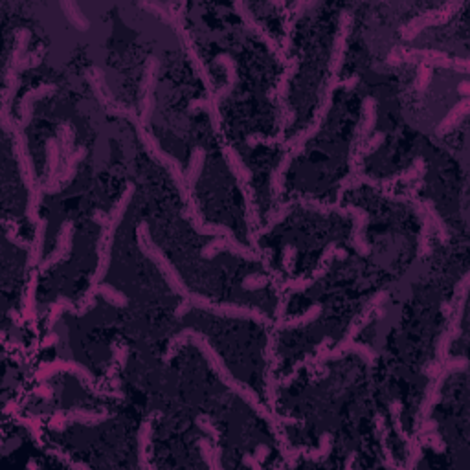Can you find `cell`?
<instances>
[{
    "instance_id": "1",
    "label": "cell",
    "mask_w": 470,
    "mask_h": 470,
    "mask_svg": "<svg viewBox=\"0 0 470 470\" xmlns=\"http://www.w3.org/2000/svg\"><path fill=\"white\" fill-rule=\"evenodd\" d=\"M188 340L193 342V344L201 349L202 355L206 357L210 366L213 368V371L219 375L221 382H224V384H226L232 392L237 393V395H239L245 403L250 404V406L258 412L259 417H263V419L272 426V432H274L276 439H278V445H280L281 452H285L287 448H289V441H287L285 432H283V425H302L303 421L294 419V417H283V415L276 414L274 410L267 408V406L261 403V399H259V395L254 392L252 388H248L247 384H243L239 379H235V377L232 375V371H230L228 368H226V364H224L223 357L215 351V347L210 344V340H208L206 336L202 335V333H197V331H193V329L180 331L179 335L173 336L171 342H169L168 352L164 355V362L169 364L171 359L177 355V349H179V347Z\"/></svg>"
},
{
    "instance_id": "2",
    "label": "cell",
    "mask_w": 470,
    "mask_h": 470,
    "mask_svg": "<svg viewBox=\"0 0 470 470\" xmlns=\"http://www.w3.org/2000/svg\"><path fill=\"white\" fill-rule=\"evenodd\" d=\"M107 111L111 112V114H114V116H125L127 120H131V122L136 125V133H138V136H140L142 144H144V147H146V151L149 153V155H151L158 164H162L164 168L168 169V173L171 175V179L175 180V184H177V188H179L180 195H182L186 206H188L184 212V217L190 221V224L193 226V228L202 226V224H204V219H202L201 210H199V206H197L195 197H193V193L188 190V184H186V173L182 171V168H180V164L177 162V158L171 157L169 153L164 151L162 147H160V144L157 142V138H155V136L147 131L146 125L142 124L140 116H138L135 111L125 109V107H122L120 103H112V105L107 107Z\"/></svg>"
},
{
    "instance_id": "3",
    "label": "cell",
    "mask_w": 470,
    "mask_h": 470,
    "mask_svg": "<svg viewBox=\"0 0 470 470\" xmlns=\"http://www.w3.org/2000/svg\"><path fill=\"white\" fill-rule=\"evenodd\" d=\"M336 89H342V81L338 78H331L329 83L325 85L324 94H322V103H320V109L318 112H316V118H314L313 124L309 125L305 131H302L300 135H296L294 138H291V140L285 142V144L281 146L287 153L285 157L281 158L280 166L274 169L272 179H270V191H272L274 201H278L281 197V193H283V180H285L287 169L291 168V164L294 162V158L305 149L307 142L318 135L320 129H322V124H324L325 116H327V112H329L331 105H333V94H335Z\"/></svg>"
},
{
    "instance_id": "4",
    "label": "cell",
    "mask_w": 470,
    "mask_h": 470,
    "mask_svg": "<svg viewBox=\"0 0 470 470\" xmlns=\"http://www.w3.org/2000/svg\"><path fill=\"white\" fill-rule=\"evenodd\" d=\"M0 122H2V129L6 131L8 135L13 138V147H15V155H17L21 175H23L24 186L28 188L30 199L26 215H28L32 223L37 224L39 223V206L41 201H43V195H45L46 184L37 186V182H35V169L34 162H32V157H30L26 136L23 135V129H21L15 122L10 120V111H4V109H2V112H0Z\"/></svg>"
},
{
    "instance_id": "5",
    "label": "cell",
    "mask_w": 470,
    "mask_h": 470,
    "mask_svg": "<svg viewBox=\"0 0 470 470\" xmlns=\"http://www.w3.org/2000/svg\"><path fill=\"white\" fill-rule=\"evenodd\" d=\"M133 195H135V184H127L125 188L124 195L118 199V202L112 206L111 213H109V221L101 228L100 241H98V267H96V272L90 278V287L89 289H94L103 281V278L109 272V267H111V252L112 245H114V234H116L118 226L122 223L125 212H127V206L133 201Z\"/></svg>"
},
{
    "instance_id": "6",
    "label": "cell",
    "mask_w": 470,
    "mask_h": 470,
    "mask_svg": "<svg viewBox=\"0 0 470 470\" xmlns=\"http://www.w3.org/2000/svg\"><path fill=\"white\" fill-rule=\"evenodd\" d=\"M224 160L228 164L230 171L235 175L237 186L243 191V199H245V206H247V223H248V239L252 243L254 250H261L259 248L258 239V230H259V215L258 208H256V201H254V190H252V171L243 164L239 153L235 151L234 147H224Z\"/></svg>"
},
{
    "instance_id": "7",
    "label": "cell",
    "mask_w": 470,
    "mask_h": 470,
    "mask_svg": "<svg viewBox=\"0 0 470 470\" xmlns=\"http://www.w3.org/2000/svg\"><path fill=\"white\" fill-rule=\"evenodd\" d=\"M201 309L204 313L215 314V316H224V318H237V320H254L258 324L270 325L272 322L267 314H263L258 307H247V305H235V303H213L212 300L201 296V294H193L184 298V302L180 303L177 309V318H182L190 309Z\"/></svg>"
},
{
    "instance_id": "8",
    "label": "cell",
    "mask_w": 470,
    "mask_h": 470,
    "mask_svg": "<svg viewBox=\"0 0 470 470\" xmlns=\"http://www.w3.org/2000/svg\"><path fill=\"white\" fill-rule=\"evenodd\" d=\"M425 175H426V162L421 157L415 158L414 168L408 169V171H404V173L392 175V177L375 179V177H371V175L364 173V171H360L359 175H349V177L342 182L340 188H338V195H336L335 204H340L344 195H346V191L352 190V188H359V186H362V184H368L370 188H373V190H377V191H390L393 186L401 184V182H412V180H415V179H423Z\"/></svg>"
},
{
    "instance_id": "9",
    "label": "cell",
    "mask_w": 470,
    "mask_h": 470,
    "mask_svg": "<svg viewBox=\"0 0 470 470\" xmlns=\"http://www.w3.org/2000/svg\"><path fill=\"white\" fill-rule=\"evenodd\" d=\"M136 235H138V247H140V250L144 252V256H147V258L151 259L153 263L157 265V269L162 272L164 280L168 281L169 289H171L177 296H182V298L190 296L191 294L190 289H188V285L184 283V280L180 278L177 269H175L173 265H171V261L164 256L162 250H160V248L153 243L151 235H149V224L147 223L138 224V228H136Z\"/></svg>"
},
{
    "instance_id": "10",
    "label": "cell",
    "mask_w": 470,
    "mask_h": 470,
    "mask_svg": "<svg viewBox=\"0 0 470 470\" xmlns=\"http://www.w3.org/2000/svg\"><path fill=\"white\" fill-rule=\"evenodd\" d=\"M298 204H302L303 208L307 210H313V212L318 213H338V215H351L352 221H355V230H352L351 243L355 250H359L360 256H370L371 254V245H368V241L364 239V230L370 223V215L368 212H364L362 208L359 206H340V204H322V202L311 201V199H302L298 201Z\"/></svg>"
},
{
    "instance_id": "11",
    "label": "cell",
    "mask_w": 470,
    "mask_h": 470,
    "mask_svg": "<svg viewBox=\"0 0 470 470\" xmlns=\"http://www.w3.org/2000/svg\"><path fill=\"white\" fill-rule=\"evenodd\" d=\"M213 63L226 68V74H228V81H226V85H224L223 89L217 90L215 94L210 96V98H206V100L193 101V103L188 107V111L190 112L206 111L208 114H210V118H212V125H213V129H215V133H221V124H223V120H221L219 103H221V101H223L224 98H226V96H228L230 92L235 89V83H237V65H235V61L228 56V54H221V56L215 57V61Z\"/></svg>"
},
{
    "instance_id": "12",
    "label": "cell",
    "mask_w": 470,
    "mask_h": 470,
    "mask_svg": "<svg viewBox=\"0 0 470 470\" xmlns=\"http://www.w3.org/2000/svg\"><path fill=\"white\" fill-rule=\"evenodd\" d=\"M403 61H419L428 67H443L469 72V61L467 59H450L447 54L439 50H395L388 57V65H399Z\"/></svg>"
},
{
    "instance_id": "13",
    "label": "cell",
    "mask_w": 470,
    "mask_h": 470,
    "mask_svg": "<svg viewBox=\"0 0 470 470\" xmlns=\"http://www.w3.org/2000/svg\"><path fill=\"white\" fill-rule=\"evenodd\" d=\"M347 256L346 250H340V248L336 247L335 243H331V245H327V248L324 250V256L320 258V263L318 267L314 269V272L311 276H307V278H298V280H287L285 283H281V285H276V289L280 292H291V294H294V292H303L307 291V289H311L313 285H316L318 283V280H322L324 278V274L327 272V269H329V263L331 259L333 258H340L344 259Z\"/></svg>"
},
{
    "instance_id": "14",
    "label": "cell",
    "mask_w": 470,
    "mask_h": 470,
    "mask_svg": "<svg viewBox=\"0 0 470 470\" xmlns=\"http://www.w3.org/2000/svg\"><path fill=\"white\" fill-rule=\"evenodd\" d=\"M463 6V2H448L445 6H441L436 12L425 13V15H419L414 21H410L406 26H403L401 30V35H403L404 41H414L417 35L426 28H432V26H439V24H445L447 21L458 13L459 8Z\"/></svg>"
},
{
    "instance_id": "15",
    "label": "cell",
    "mask_w": 470,
    "mask_h": 470,
    "mask_svg": "<svg viewBox=\"0 0 470 470\" xmlns=\"http://www.w3.org/2000/svg\"><path fill=\"white\" fill-rule=\"evenodd\" d=\"M57 371H68V373H74L81 379V382H85V386H89V390H92L98 395H109V397H122L120 393H107V392H100L98 386H96V379L94 375L90 373L85 366L78 364V362H70V360H56V362H50V364L41 366L39 371L35 373V379L37 381H43V379H50L52 375H56Z\"/></svg>"
},
{
    "instance_id": "16",
    "label": "cell",
    "mask_w": 470,
    "mask_h": 470,
    "mask_svg": "<svg viewBox=\"0 0 470 470\" xmlns=\"http://www.w3.org/2000/svg\"><path fill=\"white\" fill-rule=\"evenodd\" d=\"M467 368H469V360L465 359V357L443 362L441 370H439V373L436 375L434 384L428 388L425 403H423V406H421V414H419L421 421L428 419V417H430V412L434 410V406L439 403V399H441V386H443V382H445V379H447L450 373H454V371H465Z\"/></svg>"
},
{
    "instance_id": "17",
    "label": "cell",
    "mask_w": 470,
    "mask_h": 470,
    "mask_svg": "<svg viewBox=\"0 0 470 470\" xmlns=\"http://www.w3.org/2000/svg\"><path fill=\"white\" fill-rule=\"evenodd\" d=\"M234 10L239 13V17L243 19V23L247 24V28L250 30L254 35H258V39L261 41V43H265V46H267V48H269V50L278 57V61H280L281 65H287V57H285V50H283V46L278 45V41H276L274 37H272V35H270L269 32H267V30L258 23V21H256L254 13L250 12V8H248L245 2H235Z\"/></svg>"
},
{
    "instance_id": "18",
    "label": "cell",
    "mask_w": 470,
    "mask_h": 470,
    "mask_svg": "<svg viewBox=\"0 0 470 470\" xmlns=\"http://www.w3.org/2000/svg\"><path fill=\"white\" fill-rule=\"evenodd\" d=\"M285 67H287L285 72L281 74L280 81H278V87L274 89L276 103L280 105L281 118H283L278 135H285L283 131H285L287 127L292 124V120H294V111H292L291 107L287 105V94H289V85H291V79L294 78V74H296V70H298V59H291V61H287Z\"/></svg>"
},
{
    "instance_id": "19",
    "label": "cell",
    "mask_w": 470,
    "mask_h": 470,
    "mask_svg": "<svg viewBox=\"0 0 470 470\" xmlns=\"http://www.w3.org/2000/svg\"><path fill=\"white\" fill-rule=\"evenodd\" d=\"M45 48H39L34 56L23 57L17 65L6 68V89H4V94H2V109H4V111H10L12 100L15 98V90H17L19 85V74L23 72V70H28V68L37 67L41 63V59L45 57Z\"/></svg>"
},
{
    "instance_id": "20",
    "label": "cell",
    "mask_w": 470,
    "mask_h": 470,
    "mask_svg": "<svg viewBox=\"0 0 470 470\" xmlns=\"http://www.w3.org/2000/svg\"><path fill=\"white\" fill-rule=\"evenodd\" d=\"M352 28V15L349 12H344L340 15V23H338V32L335 37V46H333V57H331L329 72L331 78H338V74L344 65V56L347 50V39H349V32Z\"/></svg>"
},
{
    "instance_id": "21",
    "label": "cell",
    "mask_w": 470,
    "mask_h": 470,
    "mask_svg": "<svg viewBox=\"0 0 470 470\" xmlns=\"http://www.w3.org/2000/svg\"><path fill=\"white\" fill-rule=\"evenodd\" d=\"M111 417L109 412H87V410H74V412H59L50 419L52 430H65L68 423L96 426Z\"/></svg>"
},
{
    "instance_id": "22",
    "label": "cell",
    "mask_w": 470,
    "mask_h": 470,
    "mask_svg": "<svg viewBox=\"0 0 470 470\" xmlns=\"http://www.w3.org/2000/svg\"><path fill=\"white\" fill-rule=\"evenodd\" d=\"M276 347H278V331L272 327V331L269 333V342H267V347H265V360H267V371H265V384H267V397H269V403L272 406V410H276V388L280 386L276 382V368L280 364V357L276 352Z\"/></svg>"
},
{
    "instance_id": "23",
    "label": "cell",
    "mask_w": 470,
    "mask_h": 470,
    "mask_svg": "<svg viewBox=\"0 0 470 470\" xmlns=\"http://www.w3.org/2000/svg\"><path fill=\"white\" fill-rule=\"evenodd\" d=\"M160 68L157 57H149L146 65V76H144V96H142V114L140 122L144 125H149L151 120L153 107H155V85H157V74Z\"/></svg>"
},
{
    "instance_id": "24",
    "label": "cell",
    "mask_w": 470,
    "mask_h": 470,
    "mask_svg": "<svg viewBox=\"0 0 470 470\" xmlns=\"http://www.w3.org/2000/svg\"><path fill=\"white\" fill-rule=\"evenodd\" d=\"M377 124V101L375 98H364L362 101V120H360L359 127H357V135L352 138L351 144V158L364 147L368 142V136L373 131Z\"/></svg>"
},
{
    "instance_id": "25",
    "label": "cell",
    "mask_w": 470,
    "mask_h": 470,
    "mask_svg": "<svg viewBox=\"0 0 470 470\" xmlns=\"http://www.w3.org/2000/svg\"><path fill=\"white\" fill-rule=\"evenodd\" d=\"M72 235H74V224L72 221H65L61 226V234H59V243H57V248L50 254V258H46L45 261H41L39 272L45 274L46 270H50L52 267H56L61 261L70 256V250H72Z\"/></svg>"
},
{
    "instance_id": "26",
    "label": "cell",
    "mask_w": 470,
    "mask_h": 470,
    "mask_svg": "<svg viewBox=\"0 0 470 470\" xmlns=\"http://www.w3.org/2000/svg\"><path fill=\"white\" fill-rule=\"evenodd\" d=\"M221 250H226V252H230V254H235V256H239V258H243V259H250V261H258V259H261V256H259L258 252H254L252 248L243 247L241 243L230 241V239H226V237H215V241L210 243L208 247H204L201 256L204 259H212V258H215V254H219Z\"/></svg>"
},
{
    "instance_id": "27",
    "label": "cell",
    "mask_w": 470,
    "mask_h": 470,
    "mask_svg": "<svg viewBox=\"0 0 470 470\" xmlns=\"http://www.w3.org/2000/svg\"><path fill=\"white\" fill-rule=\"evenodd\" d=\"M162 414L160 412H151L149 417L144 421L138 432V465L142 469H153L151 461H149V448H151V432H153V421L160 419Z\"/></svg>"
},
{
    "instance_id": "28",
    "label": "cell",
    "mask_w": 470,
    "mask_h": 470,
    "mask_svg": "<svg viewBox=\"0 0 470 470\" xmlns=\"http://www.w3.org/2000/svg\"><path fill=\"white\" fill-rule=\"evenodd\" d=\"M56 92V85H43V87H37V89L30 90L26 92L21 101V120L17 122V125L21 129L28 127L30 122H32V111H34L35 101L43 100L46 96H50Z\"/></svg>"
},
{
    "instance_id": "29",
    "label": "cell",
    "mask_w": 470,
    "mask_h": 470,
    "mask_svg": "<svg viewBox=\"0 0 470 470\" xmlns=\"http://www.w3.org/2000/svg\"><path fill=\"white\" fill-rule=\"evenodd\" d=\"M85 155H87V149H85V147H79L78 151H74L72 157L67 158V168H65V173H63L61 177L57 179L56 184L46 186L45 193H50V195H54V193H57V191H61L63 188H67V186L74 180V175H76L78 164L83 160Z\"/></svg>"
},
{
    "instance_id": "30",
    "label": "cell",
    "mask_w": 470,
    "mask_h": 470,
    "mask_svg": "<svg viewBox=\"0 0 470 470\" xmlns=\"http://www.w3.org/2000/svg\"><path fill=\"white\" fill-rule=\"evenodd\" d=\"M322 305L320 303H314L313 307L309 309V311H305L303 314H300V316H294V318H289V320H278L272 327H274L276 331H281V329H298V327H305V325L313 324V322H316V320L320 318V314H322Z\"/></svg>"
},
{
    "instance_id": "31",
    "label": "cell",
    "mask_w": 470,
    "mask_h": 470,
    "mask_svg": "<svg viewBox=\"0 0 470 470\" xmlns=\"http://www.w3.org/2000/svg\"><path fill=\"white\" fill-rule=\"evenodd\" d=\"M410 204H414V210L415 213L419 215L421 219V235H419V258H425V256H428L430 254V232H432V223L430 219H428V215H426L425 208H423V204H421V201H417V199H412L410 201Z\"/></svg>"
},
{
    "instance_id": "32",
    "label": "cell",
    "mask_w": 470,
    "mask_h": 470,
    "mask_svg": "<svg viewBox=\"0 0 470 470\" xmlns=\"http://www.w3.org/2000/svg\"><path fill=\"white\" fill-rule=\"evenodd\" d=\"M469 109H470L469 98H463V101H459L458 105L454 107L452 111H450V114L443 120L441 124L437 125L436 135L443 136V135H447V133H450V131H452L454 127H456V125H458L459 122H461V120L469 114Z\"/></svg>"
},
{
    "instance_id": "33",
    "label": "cell",
    "mask_w": 470,
    "mask_h": 470,
    "mask_svg": "<svg viewBox=\"0 0 470 470\" xmlns=\"http://www.w3.org/2000/svg\"><path fill=\"white\" fill-rule=\"evenodd\" d=\"M384 140H386V135L384 133H377L373 138H370V140L366 142L364 147L360 149L357 155L352 158H349V168H351V175H359L360 171H362V160H364V157H368V155H371V153H375L379 147L384 144Z\"/></svg>"
},
{
    "instance_id": "34",
    "label": "cell",
    "mask_w": 470,
    "mask_h": 470,
    "mask_svg": "<svg viewBox=\"0 0 470 470\" xmlns=\"http://www.w3.org/2000/svg\"><path fill=\"white\" fill-rule=\"evenodd\" d=\"M375 430H377V437H379V445L382 448V456H384V461L382 465L388 467V469H399L397 461L393 458L392 448H390V443H388V430L386 425H384V417L381 414L375 415Z\"/></svg>"
},
{
    "instance_id": "35",
    "label": "cell",
    "mask_w": 470,
    "mask_h": 470,
    "mask_svg": "<svg viewBox=\"0 0 470 470\" xmlns=\"http://www.w3.org/2000/svg\"><path fill=\"white\" fill-rule=\"evenodd\" d=\"M204 160H206V151H204L202 147H197L195 151H193V155H191L190 168L186 171V184H188V190H190L191 193L195 190L197 180H199V177H201L202 173Z\"/></svg>"
},
{
    "instance_id": "36",
    "label": "cell",
    "mask_w": 470,
    "mask_h": 470,
    "mask_svg": "<svg viewBox=\"0 0 470 470\" xmlns=\"http://www.w3.org/2000/svg\"><path fill=\"white\" fill-rule=\"evenodd\" d=\"M46 221L45 219H39V223L35 226V239L32 243V248H30L28 254V269L35 267V265H41V254H43V245H45V234H46Z\"/></svg>"
},
{
    "instance_id": "37",
    "label": "cell",
    "mask_w": 470,
    "mask_h": 470,
    "mask_svg": "<svg viewBox=\"0 0 470 470\" xmlns=\"http://www.w3.org/2000/svg\"><path fill=\"white\" fill-rule=\"evenodd\" d=\"M421 204H423V208H425V212H426V215H428V219H430L432 226H436L441 243L447 245L448 239H450V235H448V228H447V224H445V221L441 219V215H439V212L436 210V206H434V202L423 201Z\"/></svg>"
},
{
    "instance_id": "38",
    "label": "cell",
    "mask_w": 470,
    "mask_h": 470,
    "mask_svg": "<svg viewBox=\"0 0 470 470\" xmlns=\"http://www.w3.org/2000/svg\"><path fill=\"white\" fill-rule=\"evenodd\" d=\"M61 10L65 12L67 19L70 21V24H74V28L79 30V32H87L90 28L89 19L83 17V13L79 12V6L76 2H63Z\"/></svg>"
},
{
    "instance_id": "39",
    "label": "cell",
    "mask_w": 470,
    "mask_h": 470,
    "mask_svg": "<svg viewBox=\"0 0 470 470\" xmlns=\"http://www.w3.org/2000/svg\"><path fill=\"white\" fill-rule=\"evenodd\" d=\"M35 289H37V274L30 276L28 289L24 296V320L35 322L37 320V311H35Z\"/></svg>"
},
{
    "instance_id": "40",
    "label": "cell",
    "mask_w": 470,
    "mask_h": 470,
    "mask_svg": "<svg viewBox=\"0 0 470 470\" xmlns=\"http://www.w3.org/2000/svg\"><path fill=\"white\" fill-rule=\"evenodd\" d=\"M197 426L202 428L204 432H208V434L212 436V445H213V450H215V456L221 459L223 450H221V432H219L217 426L213 425L212 419H210L208 415H199V417H197Z\"/></svg>"
},
{
    "instance_id": "41",
    "label": "cell",
    "mask_w": 470,
    "mask_h": 470,
    "mask_svg": "<svg viewBox=\"0 0 470 470\" xmlns=\"http://www.w3.org/2000/svg\"><path fill=\"white\" fill-rule=\"evenodd\" d=\"M59 158H61V153H59L57 140L50 138V140H48V162H50V171H48V182H46V186H52L57 182V177H59Z\"/></svg>"
},
{
    "instance_id": "42",
    "label": "cell",
    "mask_w": 470,
    "mask_h": 470,
    "mask_svg": "<svg viewBox=\"0 0 470 470\" xmlns=\"http://www.w3.org/2000/svg\"><path fill=\"white\" fill-rule=\"evenodd\" d=\"M63 311H70L72 314L79 316V309L74 305V302H70L68 298H57L56 303L50 307V316H48V327H54L56 322L59 320V316L63 314Z\"/></svg>"
},
{
    "instance_id": "43",
    "label": "cell",
    "mask_w": 470,
    "mask_h": 470,
    "mask_svg": "<svg viewBox=\"0 0 470 470\" xmlns=\"http://www.w3.org/2000/svg\"><path fill=\"white\" fill-rule=\"evenodd\" d=\"M292 208H294V202H291V204H285V206L276 208L274 213H272V215H270V217H269V223L265 224L263 228L258 230V239H259V237H263L265 234H269V232H272L276 224H280L281 221H283V219L287 217V215H291Z\"/></svg>"
},
{
    "instance_id": "44",
    "label": "cell",
    "mask_w": 470,
    "mask_h": 470,
    "mask_svg": "<svg viewBox=\"0 0 470 470\" xmlns=\"http://www.w3.org/2000/svg\"><path fill=\"white\" fill-rule=\"evenodd\" d=\"M331 448H333V436L327 432V434L320 437V447L316 450H307L303 456L311 459V461H320V459H325L329 456Z\"/></svg>"
},
{
    "instance_id": "45",
    "label": "cell",
    "mask_w": 470,
    "mask_h": 470,
    "mask_svg": "<svg viewBox=\"0 0 470 470\" xmlns=\"http://www.w3.org/2000/svg\"><path fill=\"white\" fill-rule=\"evenodd\" d=\"M199 450H201L204 463H206L210 469H213V470L221 469V459L215 456L213 445H210V443H208V439H199Z\"/></svg>"
},
{
    "instance_id": "46",
    "label": "cell",
    "mask_w": 470,
    "mask_h": 470,
    "mask_svg": "<svg viewBox=\"0 0 470 470\" xmlns=\"http://www.w3.org/2000/svg\"><path fill=\"white\" fill-rule=\"evenodd\" d=\"M247 144L250 147H256V146H283L285 144V135H278L276 133L274 136H261V135H250L247 138Z\"/></svg>"
},
{
    "instance_id": "47",
    "label": "cell",
    "mask_w": 470,
    "mask_h": 470,
    "mask_svg": "<svg viewBox=\"0 0 470 470\" xmlns=\"http://www.w3.org/2000/svg\"><path fill=\"white\" fill-rule=\"evenodd\" d=\"M4 230H6V237L10 239V241L15 245L17 248H32V243H28V241H24L23 237H19V234H17V230H19V226H17V223H12V221H4Z\"/></svg>"
},
{
    "instance_id": "48",
    "label": "cell",
    "mask_w": 470,
    "mask_h": 470,
    "mask_svg": "<svg viewBox=\"0 0 470 470\" xmlns=\"http://www.w3.org/2000/svg\"><path fill=\"white\" fill-rule=\"evenodd\" d=\"M417 441L423 445V447H432L436 452H443L445 450V443H443V437L437 434V430L434 432H426V434H423V436H419V439Z\"/></svg>"
},
{
    "instance_id": "49",
    "label": "cell",
    "mask_w": 470,
    "mask_h": 470,
    "mask_svg": "<svg viewBox=\"0 0 470 470\" xmlns=\"http://www.w3.org/2000/svg\"><path fill=\"white\" fill-rule=\"evenodd\" d=\"M269 283H272V280H270L269 276H259V274H252L248 276V278H245L243 280V289L245 291H258V289H263V287H267Z\"/></svg>"
},
{
    "instance_id": "50",
    "label": "cell",
    "mask_w": 470,
    "mask_h": 470,
    "mask_svg": "<svg viewBox=\"0 0 470 470\" xmlns=\"http://www.w3.org/2000/svg\"><path fill=\"white\" fill-rule=\"evenodd\" d=\"M61 138H63V151L67 155V158H70L74 155L72 153V140H74V131L68 124H63L61 127Z\"/></svg>"
},
{
    "instance_id": "51",
    "label": "cell",
    "mask_w": 470,
    "mask_h": 470,
    "mask_svg": "<svg viewBox=\"0 0 470 470\" xmlns=\"http://www.w3.org/2000/svg\"><path fill=\"white\" fill-rule=\"evenodd\" d=\"M430 78H432V68L428 67V65H425V63H419V78H417V85H415V89L419 90V92H423V90L428 87V83H430Z\"/></svg>"
},
{
    "instance_id": "52",
    "label": "cell",
    "mask_w": 470,
    "mask_h": 470,
    "mask_svg": "<svg viewBox=\"0 0 470 470\" xmlns=\"http://www.w3.org/2000/svg\"><path fill=\"white\" fill-rule=\"evenodd\" d=\"M294 258H296V248L287 245L285 250H283V267H285L287 272L294 270Z\"/></svg>"
},
{
    "instance_id": "53",
    "label": "cell",
    "mask_w": 470,
    "mask_h": 470,
    "mask_svg": "<svg viewBox=\"0 0 470 470\" xmlns=\"http://www.w3.org/2000/svg\"><path fill=\"white\" fill-rule=\"evenodd\" d=\"M243 463L247 465V467H250V469H256V470H261L263 469V465H261V461H259L256 456H250V454H247L245 458H243Z\"/></svg>"
},
{
    "instance_id": "54",
    "label": "cell",
    "mask_w": 470,
    "mask_h": 470,
    "mask_svg": "<svg viewBox=\"0 0 470 470\" xmlns=\"http://www.w3.org/2000/svg\"><path fill=\"white\" fill-rule=\"evenodd\" d=\"M434 430H437V423H436V421H432V419L421 421L419 436H423V434H426V432H434Z\"/></svg>"
},
{
    "instance_id": "55",
    "label": "cell",
    "mask_w": 470,
    "mask_h": 470,
    "mask_svg": "<svg viewBox=\"0 0 470 470\" xmlns=\"http://www.w3.org/2000/svg\"><path fill=\"white\" fill-rule=\"evenodd\" d=\"M269 452H270L269 447H265V445H259V447L256 448V452H254V456H256V458H258L259 461L263 463L265 459L269 458Z\"/></svg>"
},
{
    "instance_id": "56",
    "label": "cell",
    "mask_w": 470,
    "mask_h": 470,
    "mask_svg": "<svg viewBox=\"0 0 470 470\" xmlns=\"http://www.w3.org/2000/svg\"><path fill=\"white\" fill-rule=\"evenodd\" d=\"M357 83H359V76H352V78H347V79H344V81H342V89L351 90V89H355V87H357Z\"/></svg>"
},
{
    "instance_id": "57",
    "label": "cell",
    "mask_w": 470,
    "mask_h": 470,
    "mask_svg": "<svg viewBox=\"0 0 470 470\" xmlns=\"http://www.w3.org/2000/svg\"><path fill=\"white\" fill-rule=\"evenodd\" d=\"M459 94L465 96V98L469 96V83H467V81H463V83L459 85Z\"/></svg>"
},
{
    "instance_id": "58",
    "label": "cell",
    "mask_w": 470,
    "mask_h": 470,
    "mask_svg": "<svg viewBox=\"0 0 470 470\" xmlns=\"http://www.w3.org/2000/svg\"><path fill=\"white\" fill-rule=\"evenodd\" d=\"M56 340H57V336H56V335H50V336H48V340L43 342V347H50V346H54V344H56Z\"/></svg>"
},
{
    "instance_id": "59",
    "label": "cell",
    "mask_w": 470,
    "mask_h": 470,
    "mask_svg": "<svg viewBox=\"0 0 470 470\" xmlns=\"http://www.w3.org/2000/svg\"><path fill=\"white\" fill-rule=\"evenodd\" d=\"M352 461H355V454H351V456L347 458V461H346V465H344V467H346V469H349V467L352 465Z\"/></svg>"
},
{
    "instance_id": "60",
    "label": "cell",
    "mask_w": 470,
    "mask_h": 470,
    "mask_svg": "<svg viewBox=\"0 0 470 470\" xmlns=\"http://www.w3.org/2000/svg\"><path fill=\"white\" fill-rule=\"evenodd\" d=\"M37 467H39V465L35 463V461H30L28 463V469H37Z\"/></svg>"
}]
</instances>
